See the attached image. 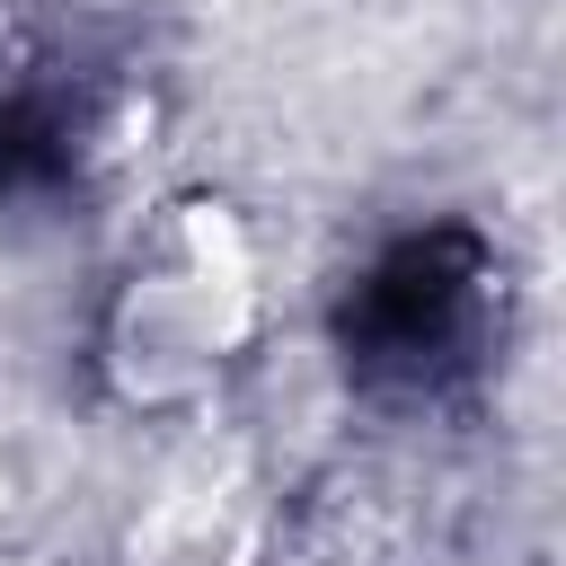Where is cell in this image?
Returning a JSON list of instances; mask_svg holds the SVG:
<instances>
[{
  "instance_id": "obj_1",
  "label": "cell",
  "mask_w": 566,
  "mask_h": 566,
  "mask_svg": "<svg viewBox=\"0 0 566 566\" xmlns=\"http://www.w3.org/2000/svg\"><path fill=\"white\" fill-rule=\"evenodd\" d=\"M256 336V248L230 203H168L106 292V380L133 407L212 389Z\"/></svg>"
}]
</instances>
